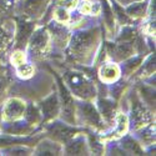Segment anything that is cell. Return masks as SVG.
I'll list each match as a JSON object with an SVG mask.
<instances>
[{
    "label": "cell",
    "mask_w": 156,
    "mask_h": 156,
    "mask_svg": "<svg viewBox=\"0 0 156 156\" xmlns=\"http://www.w3.org/2000/svg\"><path fill=\"white\" fill-rule=\"evenodd\" d=\"M12 62H14L16 66H19V65L24 64L25 61V55L23 53H15V54H12V58H11Z\"/></svg>",
    "instance_id": "23"
},
{
    "label": "cell",
    "mask_w": 156,
    "mask_h": 156,
    "mask_svg": "<svg viewBox=\"0 0 156 156\" xmlns=\"http://www.w3.org/2000/svg\"><path fill=\"white\" fill-rule=\"evenodd\" d=\"M8 43H9V35L4 31V29L2 27H0V54L6 49Z\"/></svg>",
    "instance_id": "21"
},
{
    "label": "cell",
    "mask_w": 156,
    "mask_h": 156,
    "mask_svg": "<svg viewBox=\"0 0 156 156\" xmlns=\"http://www.w3.org/2000/svg\"><path fill=\"white\" fill-rule=\"evenodd\" d=\"M122 147H125V150L127 152H131V154H136V155H140L142 151L139 146V144H136V142L131 139H127L124 144H122Z\"/></svg>",
    "instance_id": "17"
},
{
    "label": "cell",
    "mask_w": 156,
    "mask_h": 156,
    "mask_svg": "<svg viewBox=\"0 0 156 156\" xmlns=\"http://www.w3.org/2000/svg\"><path fill=\"white\" fill-rule=\"evenodd\" d=\"M18 74H19V76L27 79V77H30L34 74V69H33L31 65L24 62V64H21V65L18 66Z\"/></svg>",
    "instance_id": "18"
},
{
    "label": "cell",
    "mask_w": 156,
    "mask_h": 156,
    "mask_svg": "<svg viewBox=\"0 0 156 156\" xmlns=\"http://www.w3.org/2000/svg\"><path fill=\"white\" fill-rule=\"evenodd\" d=\"M65 151H66L68 155H84V152H86L85 142H83L81 140L73 141L70 144H68Z\"/></svg>",
    "instance_id": "14"
},
{
    "label": "cell",
    "mask_w": 156,
    "mask_h": 156,
    "mask_svg": "<svg viewBox=\"0 0 156 156\" xmlns=\"http://www.w3.org/2000/svg\"><path fill=\"white\" fill-rule=\"evenodd\" d=\"M116 125H118V130H116V133H115V136H120L126 131V129H127L126 116L125 115H119L118 118H116Z\"/></svg>",
    "instance_id": "16"
},
{
    "label": "cell",
    "mask_w": 156,
    "mask_h": 156,
    "mask_svg": "<svg viewBox=\"0 0 156 156\" xmlns=\"http://www.w3.org/2000/svg\"><path fill=\"white\" fill-rule=\"evenodd\" d=\"M59 86H60V91H61V98H62V109L65 112V118L68 121H73L74 119V104H73V99L69 95V93L66 91L65 86H62V84L59 81Z\"/></svg>",
    "instance_id": "9"
},
{
    "label": "cell",
    "mask_w": 156,
    "mask_h": 156,
    "mask_svg": "<svg viewBox=\"0 0 156 156\" xmlns=\"http://www.w3.org/2000/svg\"><path fill=\"white\" fill-rule=\"evenodd\" d=\"M95 41L94 31H85L74 36L71 43V53L75 56H81L91 49L93 43Z\"/></svg>",
    "instance_id": "1"
},
{
    "label": "cell",
    "mask_w": 156,
    "mask_h": 156,
    "mask_svg": "<svg viewBox=\"0 0 156 156\" xmlns=\"http://www.w3.org/2000/svg\"><path fill=\"white\" fill-rule=\"evenodd\" d=\"M146 11V4H133L131 6H129L126 12V15H130L133 18H140L144 16Z\"/></svg>",
    "instance_id": "15"
},
{
    "label": "cell",
    "mask_w": 156,
    "mask_h": 156,
    "mask_svg": "<svg viewBox=\"0 0 156 156\" xmlns=\"http://www.w3.org/2000/svg\"><path fill=\"white\" fill-rule=\"evenodd\" d=\"M48 33L44 29L37 30L35 34H33L30 39V53L35 58H40L44 55L45 50L48 48Z\"/></svg>",
    "instance_id": "2"
},
{
    "label": "cell",
    "mask_w": 156,
    "mask_h": 156,
    "mask_svg": "<svg viewBox=\"0 0 156 156\" xmlns=\"http://www.w3.org/2000/svg\"><path fill=\"white\" fill-rule=\"evenodd\" d=\"M133 120L135 121L136 127L144 126V125H146L151 120L150 114L146 111V109L144 106L141 105V102L137 99L133 104Z\"/></svg>",
    "instance_id": "7"
},
{
    "label": "cell",
    "mask_w": 156,
    "mask_h": 156,
    "mask_svg": "<svg viewBox=\"0 0 156 156\" xmlns=\"http://www.w3.org/2000/svg\"><path fill=\"white\" fill-rule=\"evenodd\" d=\"M34 30V25L31 23H24L19 21L18 24V31H16V37H15V48L16 49H23L27 45L29 37Z\"/></svg>",
    "instance_id": "5"
},
{
    "label": "cell",
    "mask_w": 156,
    "mask_h": 156,
    "mask_svg": "<svg viewBox=\"0 0 156 156\" xmlns=\"http://www.w3.org/2000/svg\"><path fill=\"white\" fill-rule=\"evenodd\" d=\"M133 51H134L133 45L127 41H124V43H120V44L114 46V49L111 51V55H112V58L115 56L118 60H124L131 55Z\"/></svg>",
    "instance_id": "11"
},
{
    "label": "cell",
    "mask_w": 156,
    "mask_h": 156,
    "mask_svg": "<svg viewBox=\"0 0 156 156\" xmlns=\"http://www.w3.org/2000/svg\"><path fill=\"white\" fill-rule=\"evenodd\" d=\"M49 133L53 135V137L58 141H61V142H65V141H69L76 133L75 129H71L69 126H65L60 122L58 124H54L49 129Z\"/></svg>",
    "instance_id": "6"
},
{
    "label": "cell",
    "mask_w": 156,
    "mask_h": 156,
    "mask_svg": "<svg viewBox=\"0 0 156 156\" xmlns=\"http://www.w3.org/2000/svg\"><path fill=\"white\" fill-rule=\"evenodd\" d=\"M27 118H28L29 122H31V124L34 122V124H35V122L39 120V118H40V114H39L37 109L30 106V108L28 109V111H27Z\"/></svg>",
    "instance_id": "20"
},
{
    "label": "cell",
    "mask_w": 156,
    "mask_h": 156,
    "mask_svg": "<svg viewBox=\"0 0 156 156\" xmlns=\"http://www.w3.org/2000/svg\"><path fill=\"white\" fill-rule=\"evenodd\" d=\"M68 83L74 87V91L77 93V95L89 98L93 94V86L80 75H74L73 73L68 74Z\"/></svg>",
    "instance_id": "3"
},
{
    "label": "cell",
    "mask_w": 156,
    "mask_h": 156,
    "mask_svg": "<svg viewBox=\"0 0 156 156\" xmlns=\"http://www.w3.org/2000/svg\"><path fill=\"white\" fill-rule=\"evenodd\" d=\"M54 16H55V20L59 21V23H66L70 19V16L68 14V10L65 8H62V6L56 8V10L54 12Z\"/></svg>",
    "instance_id": "19"
},
{
    "label": "cell",
    "mask_w": 156,
    "mask_h": 156,
    "mask_svg": "<svg viewBox=\"0 0 156 156\" xmlns=\"http://www.w3.org/2000/svg\"><path fill=\"white\" fill-rule=\"evenodd\" d=\"M83 111H84V118L86 119V121L90 125H95L98 127H101V118L98 114V111L95 110V108L91 105V104H84L81 106Z\"/></svg>",
    "instance_id": "10"
},
{
    "label": "cell",
    "mask_w": 156,
    "mask_h": 156,
    "mask_svg": "<svg viewBox=\"0 0 156 156\" xmlns=\"http://www.w3.org/2000/svg\"><path fill=\"white\" fill-rule=\"evenodd\" d=\"M41 111L45 120L53 119L54 116L58 115L59 112V102L55 95H51L49 99H46L43 104H41Z\"/></svg>",
    "instance_id": "8"
},
{
    "label": "cell",
    "mask_w": 156,
    "mask_h": 156,
    "mask_svg": "<svg viewBox=\"0 0 156 156\" xmlns=\"http://www.w3.org/2000/svg\"><path fill=\"white\" fill-rule=\"evenodd\" d=\"M119 74H120L119 68L114 64L105 65V66H102V69L100 70V77H101V80L105 83L115 81L119 77Z\"/></svg>",
    "instance_id": "12"
},
{
    "label": "cell",
    "mask_w": 156,
    "mask_h": 156,
    "mask_svg": "<svg viewBox=\"0 0 156 156\" xmlns=\"http://www.w3.org/2000/svg\"><path fill=\"white\" fill-rule=\"evenodd\" d=\"M90 146L93 149V152H95L96 155H100L104 150V146L100 145V142H98L96 137H93V135L90 136Z\"/></svg>",
    "instance_id": "22"
},
{
    "label": "cell",
    "mask_w": 156,
    "mask_h": 156,
    "mask_svg": "<svg viewBox=\"0 0 156 156\" xmlns=\"http://www.w3.org/2000/svg\"><path fill=\"white\" fill-rule=\"evenodd\" d=\"M80 10H81V12H84V14H91L93 10H94V6L91 3H83Z\"/></svg>",
    "instance_id": "24"
},
{
    "label": "cell",
    "mask_w": 156,
    "mask_h": 156,
    "mask_svg": "<svg viewBox=\"0 0 156 156\" xmlns=\"http://www.w3.org/2000/svg\"><path fill=\"white\" fill-rule=\"evenodd\" d=\"M99 108L101 111V115L106 120H111L114 118V110H115V104L109 100H100L99 101Z\"/></svg>",
    "instance_id": "13"
},
{
    "label": "cell",
    "mask_w": 156,
    "mask_h": 156,
    "mask_svg": "<svg viewBox=\"0 0 156 156\" xmlns=\"http://www.w3.org/2000/svg\"><path fill=\"white\" fill-rule=\"evenodd\" d=\"M25 105L24 102L18 99H11L6 102V105L3 110V116L6 120H16L24 115Z\"/></svg>",
    "instance_id": "4"
}]
</instances>
